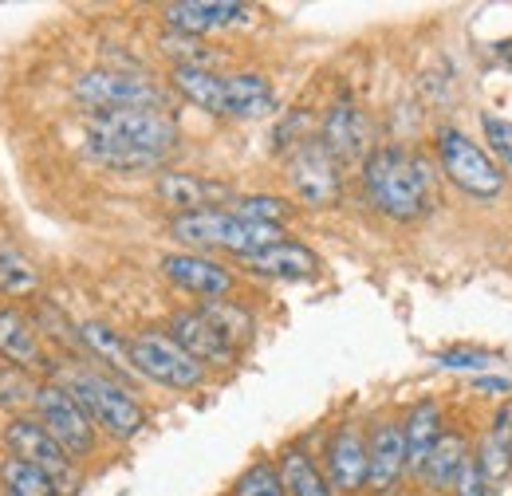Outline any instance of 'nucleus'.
Returning a JSON list of instances; mask_svg holds the SVG:
<instances>
[{"label":"nucleus","mask_w":512,"mask_h":496,"mask_svg":"<svg viewBox=\"0 0 512 496\" xmlns=\"http://www.w3.org/2000/svg\"><path fill=\"white\" fill-rule=\"evenodd\" d=\"M0 359H8L12 367H36L44 359L40 347V331L36 323L16 308H0Z\"/></svg>","instance_id":"412c9836"},{"label":"nucleus","mask_w":512,"mask_h":496,"mask_svg":"<svg viewBox=\"0 0 512 496\" xmlns=\"http://www.w3.org/2000/svg\"><path fill=\"white\" fill-rule=\"evenodd\" d=\"M154 193H158V201H166V205L178 209V213H205V209H217V205L237 201L233 186L213 182V178H201V174H186V170H166V174H158Z\"/></svg>","instance_id":"f8f14e48"},{"label":"nucleus","mask_w":512,"mask_h":496,"mask_svg":"<svg viewBox=\"0 0 512 496\" xmlns=\"http://www.w3.org/2000/svg\"><path fill=\"white\" fill-rule=\"evenodd\" d=\"M170 233L193 248H221V252H233L237 260L253 256L260 248L280 245L284 241V229H272V225H253L245 217H237L233 209H205V213H178L170 221Z\"/></svg>","instance_id":"f03ea898"},{"label":"nucleus","mask_w":512,"mask_h":496,"mask_svg":"<svg viewBox=\"0 0 512 496\" xmlns=\"http://www.w3.org/2000/svg\"><path fill=\"white\" fill-rule=\"evenodd\" d=\"M438 166L453 186L477 201H493L505 193V170L489 158V150H481L465 130L442 126L438 130Z\"/></svg>","instance_id":"39448f33"},{"label":"nucleus","mask_w":512,"mask_h":496,"mask_svg":"<svg viewBox=\"0 0 512 496\" xmlns=\"http://www.w3.org/2000/svg\"><path fill=\"white\" fill-rule=\"evenodd\" d=\"M87 138L119 142L142 154H162L178 146V123L166 111H91L87 115Z\"/></svg>","instance_id":"423d86ee"},{"label":"nucleus","mask_w":512,"mask_h":496,"mask_svg":"<svg viewBox=\"0 0 512 496\" xmlns=\"http://www.w3.org/2000/svg\"><path fill=\"white\" fill-rule=\"evenodd\" d=\"M32 394H36V386L28 382V374L20 367H12V363L0 367V402H24Z\"/></svg>","instance_id":"e433bc0d"},{"label":"nucleus","mask_w":512,"mask_h":496,"mask_svg":"<svg viewBox=\"0 0 512 496\" xmlns=\"http://www.w3.org/2000/svg\"><path fill=\"white\" fill-rule=\"evenodd\" d=\"M36 323H40L56 343H64V347L83 343V339H79V331L64 319V311L56 308V304H48V300H36Z\"/></svg>","instance_id":"72a5a7b5"},{"label":"nucleus","mask_w":512,"mask_h":496,"mask_svg":"<svg viewBox=\"0 0 512 496\" xmlns=\"http://www.w3.org/2000/svg\"><path fill=\"white\" fill-rule=\"evenodd\" d=\"M201 315L241 351L249 339H253V331H256V323H253V315L241 308V304H233V300H201Z\"/></svg>","instance_id":"393cba45"},{"label":"nucleus","mask_w":512,"mask_h":496,"mask_svg":"<svg viewBox=\"0 0 512 496\" xmlns=\"http://www.w3.org/2000/svg\"><path fill=\"white\" fill-rule=\"evenodd\" d=\"M481 126H485V138H489V150L512 166V123L509 119H501V115H493V111H485L481 115Z\"/></svg>","instance_id":"f704fd0d"},{"label":"nucleus","mask_w":512,"mask_h":496,"mask_svg":"<svg viewBox=\"0 0 512 496\" xmlns=\"http://www.w3.org/2000/svg\"><path fill=\"white\" fill-rule=\"evenodd\" d=\"M296 205H288L284 197H272V193H253V197H237L233 201V213L253 221V225H272V229H284V221L292 217Z\"/></svg>","instance_id":"c85d7f7f"},{"label":"nucleus","mask_w":512,"mask_h":496,"mask_svg":"<svg viewBox=\"0 0 512 496\" xmlns=\"http://www.w3.org/2000/svg\"><path fill=\"white\" fill-rule=\"evenodd\" d=\"M162 52L174 56V67H209L213 63L205 44L197 36H182V32H166L162 36Z\"/></svg>","instance_id":"473e14b6"},{"label":"nucleus","mask_w":512,"mask_h":496,"mask_svg":"<svg viewBox=\"0 0 512 496\" xmlns=\"http://www.w3.org/2000/svg\"><path fill=\"white\" fill-rule=\"evenodd\" d=\"M170 335L182 343V351H190L201 367H233L237 363V347L201 311H174L170 315Z\"/></svg>","instance_id":"2eb2a0df"},{"label":"nucleus","mask_w":512,"mask_h":496,"mask_svg":"<svg viewBox=\"0 0 512 496\" xmlns=\"http://www.w3.org/2000/svg\"><path fill=\"white\" fill-rule=\"evenodd\" d=\"M241 264L256 276H272V280H308L320 272V256L300 241H280V245L260 248L253 256H245Z\"/></svg>","instance_id":"6ab92c4d"},{"label":"nucleus","mask_w":512,"mask_h":496,"mask_svg":"<svg viewBox=\"0 0 512 496\" xmlns=\"http://www.w3.org/2000/svg\"><path fill=\"white\" fill-rule=\"evenodd\" d=\"M363 189L371 205L394 221H418L438 205V174L430 158L402 146H375L363 158Z\"/></svg>","instance_id":"f257e3e1"},{"label":"nucleus","mask_w":512,"mask_h":496,"mask_svg":"<svg viewBox=\"0 0 512 496\" xmlns=\"http://www.w3.org/2000/svg\"><path fill=\"white\" fill-rule=\"evenodd\" d=\"M71 95L91 111H166L170 115V91L150 75L123 71V67L83 71L71 83Z\"/></svg>","instance_id":"7ed1b4c3"},{"label":"nucleus","mask_w":512,"mask_h":496,"mask_svg":"<svg viewBox=\"0 0 512 496\" xmlns=\"http://www.w3.org/2000/svg\"><path fill=\"white\" fill-rule=\"evenodd\" d=\"M170 83L186 103L209 115H221V75L213 67H174Z\"/></svg>","instance_id":"b1692460"},{"label":"nucleus","mask_w":512,"mask_h":496,"mask_svg":"<svg viewBox=\"0 0 512 496\" xmlns=\"http://www.w3.org/2000/svg\"><path fill=\"white\" fill-rule=\"evenodd\" d=\"M288 186L312 209H327V205L339 201L343 174H339V162L331 158V150L323 146L320 138H304L288 154Z\"/></svg>","instance_id":"1a4fd4ad"},{"label":"nucleus","mask_w":512,"mask_h":496,"mask_svg":"<svg viewBox=\"0 0 512 496\" xmlns=\"http://www.w3.org/2000/svg\"><path fill=\"white\" fill-rule=\"evenodd\" d=\"M4 441H8L12 457H20V461L44 469V473L56 481L60 496L75 493V485H79V477H75V461L60 449V441L40 426V418H12V422L4 426Z\"/></svg>","instance_id":"9d476101"},{"label":"nucleus","mask_w":512,"mask_h":496,"mask_svg":"<svg viewBox=\"0 0 512 496\" xmlns=\"http://www.w3.org/2000/svg\"><path fill=\"white\" fill-rule=\"evenodd\" d=\"M473 461L481 465V473H485V481L493 485V481H505L512 469V445L505 437H497L493 430L481 437V445H477V453H473Z\"/></svg>","instance_id":"7c9ffc66"},{"label":"nucleus","mask_w":512,"mask_h":496,"mask_svg":"<svg viewBox=\"0 0 512 496\" xmlns=\"http://www.w3.org/2000/svg\"><path fill=\"white\" fill-rule=\"evenodd\" d=\"M170 32H182V36H205V32H217V28H233V24H245L249 20V8L245 4H233V0H178V4H166L162 8Z\"/></svg>","instance_id":"dca6fc26"},{"label":"nucleus","mask_w":512,"mask_h":496,"mask_svg":"<svg viewBox=\"0 0 512 496\" xmlns=\"http://www.w3.org/2000/svg\"><path fill=\"white\" fill-rule=\"evenodd\" d=\"M32 402H36L40 426L60 441V449H64L71 461H79V457H87L95 449V426H91V418L83 414V406L67 394L60 382L36 386Z\"/></svg>","instance_id":"6e6552de"},{"label":"nucleus","mask_w":512,"mask_h":496,"mask_svg":"<svg viewBox=\"0 0 512 496\" xmlns=\"http://www.w3.org/2000/svg\"><path fill=\"white\" fill-rule=\"evenodd\" d=\"M320 142L331 150V158L343 166V162H355V158H367L371 150V126H367V115L347 99V95H339L331 107H327V115H323V134Z\"/></svg>","instance_id":"9b49d317"},{"label":"nucleus","mask_w":512,"mask_h":496,"mask_svg":"<svg viewBox=\"0 0 512 496\" xmlns=\"http://www.w3.org/2000/svg\"><path fill=\"white\" fill-rule=\"evenodd\" d=\"M469 457V445H465V437L453 434V430H442V437L434 441V449H430V457H426V465H422V481L434 489V493H442V489H453V477H457V469H461V461Z\"/></svg>","instance_id":"4be33fe9"},{"label":"nucleus","mask_w":512,"mask_h":496,"mask_svg":"<svg viewBox=\"0 0 512 496\" xmlns=\"http://www.w3.org/2000/svg\"><path fill=\"white\" fill-rule=\"evenodd\" d=\"M280 485L288 496H335L327 473H320V465L304 453V449H292L280 457Z\"/></svg>","instance_id":"5701e85b"},{"label":"nucleus","mask_w":512,"mask_h":496,"mask_svg":"<svg viewBox=\"0 0 512 496\" xmlns=\"http://www.w3.org/2000/svg\"><path fill=\"white\" fill-rule=\"evenodd\" d=\"M162 272L182 292H193L201 300H225L233 292L229 268H221L217 260H209L201 252H170V256H162Z\"/></svg>","instance_id":"4468645a"},{"label":"nucleus","mask_w":512,"mask_h":496,"mask_svg":"<svg viewBox=\"0 0 512 496\" xmlns=\"http://www.w3.org/2000/svg\"><path fill=\"white\" fill-rule=\"evenodd\" d=\"M130 367L134 374L170 386V390H197L205 382V367L193 359L190 351H182V343L170 331H142L127 343Z\"/></svg>","instance_id":"0eeeda50"},{"label":"nucleus","mask_w":512,"mask_h":496,"mask_svg":"<svg viewBox=\"0 0 512 496\" xmlns=\"http://www.w3.org/2000/svg\"><path fill=\"white\" fill-rule=\"evenodd\" d=\"M406 473V441L398 422H379L367 437V493L390 496Z\"/></svg>","instance_id":"ddd939ff"},{"label":"nucleus","mask_w":512,"mask_h":496,"mask_svg":"<svg viewBox=\"0 0 512 496\" xmlns=\"http://www.w3.org/2000/svg\"><path fill=\"white\" fill-rule=\"evenodd\" d=\"M327 481L339 493H363L367 489V437L359 426H339L327 441Z\"/></svg>","instance_id":"f3484780"},{"label":"nucleus","mask_w":512,"mask_h":496,"mask_svg":"<svg viewBox=\"0 0 512 496\" xmlns=\"http://www.w3.org/2000/svg\"><path fill=\"white\" fill-rule=\"evenodd\" d=\"M489 496H497V493H489Z\"/></svg>","instance_id":"a19ab883"},{"label":"nucleus","mask_w":512,"mask_h":496,"mask_svg":"<svg viewBox=\"0 0 512 496\" xmlns=\"http://www.w3.org/2000/svg\"><path fill=\"white\" fill-rule=\"evenodd\" d=\"M442 437V406L434 398H422L410 406L406 422H402V441H406V469L410 473H422L434 441Z\"/></svg>","instance_id":"aec40b11"},{"label":"nucleus","mask_w":512,"mask_h":496,"mask_svg":"<svg viewBox=\"0 0 512 496\" xmlns=\"http://www.w3.org/2000/svg\"><path fill=\"white\" fill-rule=\"evenodd\" d=\"M233 496H288V493H284V485H280V469H276L272 461H256V465H249V469L237 477Z\"/></svg>","instance_id":"2f4dec72"},{"label":"nucleus","mask_w":512,"mask_h":496,"mask_svg":"<svg viewBox=\"0 0 512 496\" xmlns=\"http://www.w3.org/2000/svg\"><path fill=\"white\" fill-rule=\"evenodd\" d=\"M304 123H308V115H304V111H292L284 123L276 126V134H272V138H276V150H288V154H292V150L308 138V134H304Z\"/></svg>","instance_id":"58836bf2"},{"label":"nucleus","mask_w":512,"mask_h":496,"mask_svg":"<svg viewBox=\"0 0 512 496\" xmlns=\"http://www.w3.org/2000/svg\"><path fill=\"white\" fill-rule=\"evenodd\" d=\"M83 158H91L99 166H111V170H158L166 162L162 154H142V150H130L119 142H103V138H87Z\"/></svg>","instance_id":"bb28decb"},{"label":"nucleus","mask_w":512,"mask_h":496,"mask_svg":"<svg viewBox=\"0 0 512 496\" xmlns=\"http://www.w3.org/2000/svg\"><path fill=\"white\" fill-rule=\"evenodd\" d=\"M438 363L449 367V371H485V367H493L497 359L485 355V351H442Z\"/></svg>","instance_id":"4c0bfd02"},{"label":"nucleus","mask_w":512,"mask_h":496,"mask_svg":"<svg viewBox=\"0 0 512 496\" xmlns=\"http://www.w3.org/2000/svg\"><path fill=\"white\" fill-rule=\"evenodd\" d=\"M0 292L12 296V300H24V296L40 292V272L16 248H0Z\"/></svg>","instance_id":"cd10ccee"},{"label":"nucleus","mask_w":512,"mask_h":496,"mask_svg":"<svg viewBox=\"0 0 512 496\" xmlns=\"http://www.w3.org/2000/svg\"><path fill=\"white\" fill-rule=\"evenodd\" d=\"M276 111V91L264 75L237 71L221 75V119H264Z\"/></svg>","instance_id":"a211bd4d"},{"label":"nucleus","mask_w":512,"mask_h":496,"mask_svg":"<svg viewBox=\"0 0 512 496\" xmlns=\"http://www.w3.org/2000/svg\"><path fill=\"white\" fill-rule=\"evenodd\" d=\"M477 390H497V394H509L512 382H505V378H477Z\"/></svg>","instance_id":"ea45409f"},{"label":"nucleus","mask_w":512,"mask_h":496,"mask_svg":"<svg viewBox=\"0 0 512 496\" xmlns=\"http://www.w3.org/2000/svg\"><path fill=\"white\" fill-rule=\"evenodd\" d=\"M509 445H512V441H509Z\"/></svg>","instance_id":"79ce46f5"},{"label":"nucleus","mask_w":512,"mask_h":496,"mask_svg":"<svg viewBox=\"0 0 512 496\" xmlns=\"http://www.w3.org/2000/svg\"><path fill=\"white\" fill-rule=\"evenodd\" d=\"M489 481H485V473H481V465L473 461V453L461 461V469H457V477H453V496H489Z\"/></svg>","instance_id":"c9c22d12"},{"label":"nucleus","mask_w":512,"mask_h":496,"mask_svg":"<svg viewBox=\"0 0 512 496\" xmlns=\"http://www.w3.org/2000/svg\"><path fill=\"white\" fill-rule=\"evenodd\" d=\"M60 386L83 406V414L91 418V426L107 430V434L119 437V441H130V437L142 434L146 410L130 398L115 378L95 374V371H75V374H67V382H60Z\"/></svg>","instance_id":"20e7f679"},{"label":"nucleus","mask_w":512,"mask_h":496,"mask_svg":"<svg viewBox=\"0 0 512 496\" xmlns=\"http://www.w3.org/2000/svg\"><path fill=\"white\" fill-rule=\"evenodd\" d=\"M79 339H83V347L95 351L99 359H107V363H115V367H123V371H134V367H130V347L119 339V331H111V327H103V323H83V327H79Z\"/></svg>","instance_id":"c756f323"},{"label":"nucleus","mask_w":512,"mask_h":496,"mask_svg":"<svg viewBox=\"0 0 512 496\" xmlns=\"http://www.w3.org/2000/svg\"><path fill=\"white\" fill-rule=\"evenodd\" d=\"M0 481H4L8 496H60L56 481L44 469H36V465H28L20 457H4L0 461Z\"/></svg>","instance_id":"a878e982"}]
</instances>
